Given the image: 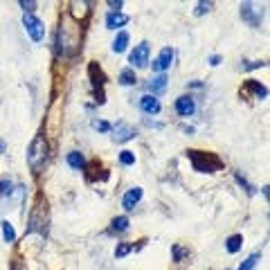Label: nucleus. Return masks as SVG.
Returning a JSON list of instances; mask_svg holds the SVG:
<instances>
[{
    "label": "nucleus",
    "instance_id": "f257e3e1",
    "mask_svg": "<svg viewBox=\"0 0 270 270\" xmlns=\"http://www.w3.org/2000/svg\"><path fill=\"white\" fill-rule=\"evenodd\" d=\"M81 45V27L74 18L66 16L61 18V25H58V52L63 56H72V54L79 50Z\"/></svg>",
    "mask_w": 270,
    "mask_h": 270
},
{
    "label": "nucleus",
    "instance_id": "f03ea898",
    "mask_svg": "<svg viewBox=\"0 0 270 270\" xmlns=\"http://www.w3.org/2000/svg\"><path fill=\"white\" fill-rule=\"evenodd\" d=\"M187 158H189V162H192L194 171H198V174H214V171L223 169V160H220L216 153L198 151V148H189Z\"/></svg>",
    "mask_w": 270,
    "mask_h": 270
},
{
    "label": "nucleus",
    "instance_id": "7ed1b4c3",
    "mask_svg": "<svg viewBox=\"0 0 270 270\" xmlns=\"http://www.w3.org/2000/svg\"><path fill=\"white\" fill-rule=\"evenodd\" d=\"M48 220H50V216H48V200H45V198L38 194L36 200H34V207H32V214H30V220H27L25 234H34V232L45 234V232H48Z\"/></svg>",
    "mask_w": 270,
    "mask_h": 270
},
{
    "label": "nucleus",
    "instance_id": "20e7f679",
    "mask_svg": "<svg viewBox=\"0 0 270 270\" xmlns=\"http://www.w3.org/2000/svg\"><path fill=\"white\" fill-rule=\"evenodd\" d=\"M45 160H48V140H45V135H36L27 148V164L38 176L40 169L45 166Z\"/></svg>",
    "mask_w": 270,
    "mask_h": 270
},
{
    "label": "nucleus",
    "instance_id": "39448f33",
    "mask_svg": "<svg viewBox=\"0 0 270 270\" xmlns=\"http://www.w3.org/2000/svg\"><path fill=\"white\" fill-rule=\"evenodd\" d=\"M22 25H25L27 34H30V38L34 40V43H40V40H43L45 25H43V20H40V18H36L34 14H25V16H22Z\"/></svg>",
    "mask_w": 270,
    "mask_h": 270
},
{
    "label": "nucleus",
    "instance_id": "423d86ee",
    "mask_svg": "<svg viewBox=\"0 0 270 270\" xmlns=\"http://www.w3.org/2000/svg\"><path fill=\"white\" fill-rule=\"evenodd\" d=\"M88 76H90V81H92V90L97 92V97H99L97 102L104 104V102H106V99H104V84H106V74H104L102 68H99L94 61L88 66Z\"/></svg>",
    "mask_w": 270,
    "mask_h": 270
},
{
    "label": "nucleus",
    "instance_id": "0eeeda50",
    "mask_svg": "<svg viewBox=\"0 0 270 270\" xmlns=\"http://www.w3.org/2000/svg\"><path fill=\"white\" fill-rule=\"evenodd\" d=\"M128 63L133 68H144L148 63V43H140L135 45V50L130 52L128 56Z\"/></svg>",
    "mask_w": 270,
    "mask_h": 270
},
{
    "label": "nucleus",
    "instance_id": "6e6552de",
    "mask_svg": "<svg viewBox=\"0 0 270 270\" xmlns=\"http://www.w3.org/2000/svg\"><path fill=\"white\" fill-rule=\"evenodd\" d=\"M241 94H254V99H266L268 97V88L256 79H248L241 88Z\"/></svg>",
    "mask_w": 270,
    "mask_h": 270
},
{
    "label": "nucleus",
    "instance_id": "1a4fd4ad",
    "mask_svg": "<svg viewBox=\"0 0 270 270\" xmlns=\"http://www.w3.org/2000/svg\"><path fill=\"white\" fill-rule=\"evenodd\" d=\"M176 112H178L180 117H189V115H194L196 112V102H194L192 97H178L176 99Z\"/></svg>",
    "mask_w": 270,
    "mask_h": 270
},
{
    "label": "nucleus",
    "instance_id": "9d476101",
    "mask_svg": "<svg viewBox=\"0 0 270 270\" xmlns=\"http://www.w3.org/2000/svg\"><path fill=\"white\" fill-rule=\"evenodd\" d=\"M171 61H174V50L164 48L160 54H158L156 61H153V70H156V72H164L166 68H171Z\"/></svg>",
    "mask_w": 270,
    "mask_h": 270
},
{
    "label": "nucleus",
    "instance_id": "9b49d317",
    "mask_svg": "<svg viewBox=\"0 0 270 270\" xmlns=\"http://www.w3.org/2000/svg\"><path fill=\"white\" fill-rule=\"evenodd\" d=\"M140 108H142L146 115H158L162 106H160V102H158L153 94H144V97L140 99Z\"/></svg>",
    "mask_w": 270,
    "mask_h": 270
},
{
    "label": "nucleus",
    "instance_id": "f8f14e48",
    "mask_svg": "<svg viewBox=\"0 0 270 270\" xmlns=\"http://www.w3.org/2000/svg\"><path fill=\"white\" fill-rule=\"evenodd\" d=\"M241 18L246 22H250L252 27H256L261 22V16L254 12V4H252V2H243L241 4Z\"/></svg>",
    "mask_w": 270,
    "mask_h": 270
},
{
    "label": "nucleus",
    "instance_id": "ddd939ff",
    "mask_svg": "<svg viewBox=\"0 0 270 270\" xmlns=\"http://www.w3.org/2000/svg\"><path fill=\"white\" fill-rule=\"evenodd\" d=\"M112 130H115V140H117V142H128V140L135 138V130L130 128L128 124H124V122H117V124L112 126Z\"/></svg>",
    "mask_w": 270,
    "mask_h": 270
},
{
    "label": "nucleus",
    "instance_id": "4468645a",
    "mask_svg": "<svg viewBox=\"0 0 270 270\" xmlns=\"http://www.w3.org/2000/svg\"><path fill=\"white\" fill-rule=\"evenodd\" d=\"M140 198H142V189L140 187H133L128 189V192L124 194V198H122V205H124V210H135V205L140 202Z\"/></svg>",
    "mask_w": 270,
    "mask_h": 270
},
{
    "label": "nucleus",
    "instance_id": "2eb2a0df",
    "mask_svg": "<svg viewBox=\"0 0 270 270\" xmlns=\"http://www.w3.org/2000/svg\"><path fill=\"white\" fill-rule=\"evenodd\" d=\"M90 4L88 2H70V14H68V16L70 18H74L76 22L81 20V18H86L90 14Z\"/></svg>",
    "mask_w": 270,
    "mask_h": 270
},
{
    "label": "nucleus",
    "instance_id": "dca6fc26",
    "mask_svg": "<svg viewBox=\"0 0 270 270\" xmlns=\"http://www.w3.org/2000/svg\"><path fill=\"white\" fill-rule=\"evenodd\" d=\"M126 22H128V16L122 14V12H112V14H108L106 16V27L108 30H117V27L126 25Z\"/></svg>",
    "mask_w": 270,
    "mask_h": 270
},
{
    "label": "nucleus",
    "instance_id": "f3484780",
    "mask_svg": "<svg viewBox=\"0 0 270 270\" xmlns=\"http://www.w3.org/2000/svg\"><path fill=\"white\" fill-rule=\"evenodd\" d=\"M146 86H148V90L153 92V97H156V94H160V92H164V90H166V76L164 74L153 76V79L148 81Z\"/></svg>",
    "mask_w": 270,
    "mask_h": 270
},
{
    "label": "nucleus",
    "instance_id": "a211bd4d",
    "mask_svg": "<svg viewBox=\"0 0 270 270\" xmlns=\"http://www.w3.org/2000/svg\"><path fill=\"white\" fill-rule=\"evenodd\" d=\"M88 174H86V180H88V182H97V180H106V176H99L97 171H104L102 169V164H99V160H92L88 164Z\"/></svg>",
    "mask_w": 270,
    "mask_h": 270
},
{
    "label": "nucleus",
    "instance_id": "6ab92c4d",
    "mask_svg": "<svg viewBox=\"0 0 270 270\" xmlns=\"http://www.w3.org/2000/svg\"><path fill=\"white\" fill-rule=\"evenodd\" d=\"M241 246H243V236H241V234H232V236L225 241V250H228L230 254L238 252V250H241Z\"/></svg>",
    "mask_w": 270,
    "mask_h": 270
},
{
    "label": "nucleus",
    "instance_id": "aec40b11",
    "mask_svg": "<svg viewBox=\"0 0 270 270\" xmlns=\"http://www.w3.org/2000/svg\"><path fill=\"white\" fill-rule=\"evenodd\" d=\"M126 45H128V32H120V34L115 36V40H112V52H124Z\"/></svg>",
    "mask_w": 270,
    "mask_h": 270
},
{
    "label": "nucleus",
    "instance_id": "412c9836",
    "mask_svg": "<svg viewBox=\"0 0 270 270\" xmlns=\"http://www.w3.org/2000/svg\"><path fill=\"white\" fill-rule=\"evenodd\" d=\"M68 164H70L72 169H84L86 160H84V156H81L79 151H72V153H68Z\"/></svg>",
    "mask_w": 270,
    "mask_h": 270
},
{
    "label": "nucleus",
    "instance_id": "4be33fe9",
    "mask_svg": "<svg viewBox=\"0 0 270 270\" xmlns=\"http://www.w3.org/2000/svg\"><path fill=\"white\" fill-rule=\"evenodd\" d=\"M259 259H261V252H252V254L248 256V259L243 261V264L238 266L236 270H254V268H256V264H259Z\"/></svg>",
    "mask_w": 270,
    "mask_h": 270
},
{
    "label": "nucleus",
    "instance_id": "5701e85b",
    "mask_svg": "<svg viewBox=\"0 0 270 270\" xmlns=\"http://www.w3.org/2000/svg\"><path fill=\"white\" fill-rule=\"evenodd\" d=\"M2 238H4V243H14L16 241V230H14V225L9 223V220H2Z\"/></svg>",
    "mask_w": 270,
    "mask_h": 270
},
{
    "label": "nucleus",
    "instance_id": "b1692460",
    "mask_svg": "<svg viewBox=\"0 0 270 270\" xmlns=\"http://www.w3.org/2000/svg\"><path fill=\"white\" fill-rule=\"evenodd\" d=\"M110 230L112 232H126L128 230V218L126 216H115L110 223Z\"/></svg>",
    "mask_w": 270,
    "mask_h": 270
},
{
    "label": "nucleus",
    "instance_id": "393cba45",
    "mask_svg": "<svg viewBox=\"0 0 270 270\" xmlns=\"http://www.w3.org/2000/svg\"><path fill=\"white\" fill-rule=\"evenodd\" d=\"M135 81H138V76H135L133 70H122V74H120V84L122 86H133Z\"/></svg>",
    "mask_w": 270,
    "mask_h": 270
},
{
    "label": "nucleus",
    "instance_id": "a878e982",
    "mask_svg": "<svg viewBox=\"0 0 270 270\" xmlns=\"http://www.w3.org/2000/svg\"><path fill=\"white\" fill-rule=\"evenodd\" d=\"M130 250H133V243H120V246L115 248V256L117 259H122V256H126Z\"/></svg>",
    "mask_w": 270,
    "mask_h": 270
},
{
    "label": "nucleus",
    "instance_id": "bb28decb",
    "mask_svg": "<svg viewBox=\"0 0 270 270\" xmlns=\"http://www.w3.org/2000/svg\"><path fill=\"white\" fill-rule=\"evenodd\" d=\"M14 192V184H12V180H7V178H0V196H9V194Z\"/></svg>",
    "mask_w": 270,
    "mask_h": 270
},
{
    "label": "nucleus",
    "instance_id": "cd10ccee",
    "mask_svg": "<svg viewBox=\"0 0 270 270\" xmlns=\"http://www.w3.org/2000/svg\"><path fill=\"white\" fill-rule=\"evenodd\" d=\"M120 162H122L124 166H130V164H135V156H133L130 151H122V153H120Z\"/></svg>",
    "mask_w": 270,
    "mask_h": 270
},
{
    "label": "nucleus",
    "instance_id": "c85d7f7f",
    "mask_svg": "<svg viewBox=\"0 0 270 270\" xmlns=\"http://www.w3.org/2000/svg\"><path fill=\"white\" fill-rule=\"evenodd\" d=\"M234 178H236V182H238V184H241V187H243V189H246V192H248V194H254V189H252V187H250V182H248V180H246V178H243V176H241V174H234Z\"/></svg>",
    "mask_w": 270,
    "mask_h": 270
},
{
    "label": "nucleus",
    "instance_id": "c756f323",
    "mask_svg": "<svg viewBox=\"0 0 270 270\" xmlns=\"http://www.w3.org/2000/svg\"><path fill=\"white\" fill-rule=\"evenodd\" d=\"M210 9H212V2H198L196 9H194V14H196V16H202V14H207Z\"/></svg>",
    "mask_w": 270,
    "mask_h": 270
},
{
    "label": "nucleus",
    "instance_id": "7c9ffc66",
    "mask_svg": "<svg viewBox=\"0 0 270 270\" xmlns=\"http://www.w3.org/2000/svg\"><path fill=\"white\" fill-rule=\"evenodd\" d=\"M92 128L94 130H104V133H106V130H110V124L104 122V120H92Z\"/></svg>",
    "mask_w": 270,
    "mask_h": 270
},
{
    "label": "nucleus",
    "instance_id": "2f4dec72",
    "mask_svg": "<svg viewBox=\"0 0 270 270\" xmlns=\"http://www.w3.org/2000/svg\"><path fill=\"white\" fill-rule=\"evenodd\" d=\"M20 7L25 9V14H32L34 12V7H36V2L34 0H20Z\"/></svg>",
    "mask_w": 270,
    "mask_h": 270
},
{
    "label": "nucleus",
    "instance_id": "473e14b6",
    "mask_svg": "<svg viewBox=\"0 0 270 270\" xmlns=\"http://www.w3.org/2000/svg\"><path fill=\"white\" fill-rule=\"evenodd\" d=\"M266 66V61H250V63H246V70H256V68H264Z\"/></svg>",
    "mask_w": 270,
    "mask_h": 270
},
{
    "label": "nucleus",
    "instance_id": "72a5a7b5",
    "mask_svg": "<svg viewBox=\"0 0 270 270\" xmlns=\"http://www.w3.org/2000/svg\"><path fill=\"white\" fill-rule=\"evenodd\" d=\"M174 256H176V261H182V256H184V250L180 246H174Z\"/></svg>",
    "mask_w": 270,
    "mask_h": 270
},
{
    "label": "nucleus",
    "instance_id": "f704fd0d",
    "mask_svg": "<svg viewBox=\"0 0 270 270\" xmlns=\"http://www.w3.org/2000/svg\"><path fill=\"white\" fill-rule=\"evenodd\" d=\"M108 7H112L115 12H120V9H122V0H108Z\"/></svg>",
    "mask_w": 270,
    "mask_h": 270
},
{
    "label": "nucleus",
    "instance_id": "c9c22d12",
    "mask_svg": "<svg viewBox=\"0 0 270 270\" xmlns=\"http://www.w3.org/2000/svg\"><path fill=\"white\" fill-rule=\"evenodd\" d=\"M220 63V56L218 54H214V56H210V66H218Z\"/></svg>",
    "mask_w": 270,
    "mask_h": 270
}]
</instances>
